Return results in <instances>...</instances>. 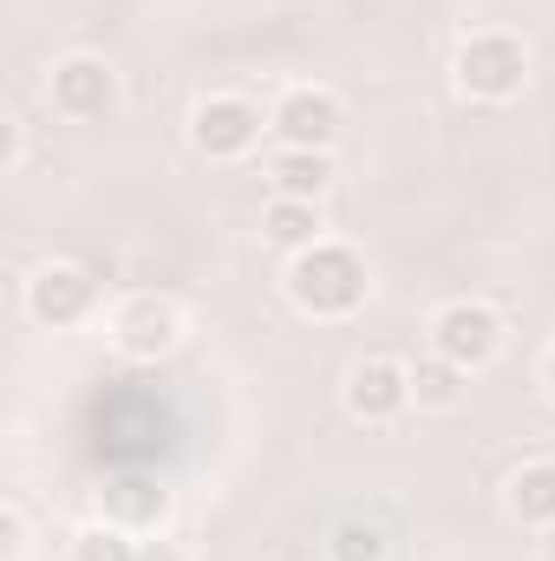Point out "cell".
I'll use <instances>...</instances> for the list:
<instances>
[{
	"label": "cell",
	"mask_w": 555,
	"mask_h": 561,
	"mask_svg": "<svg viewBox=\"0 0 555 561\" xmlns=\"http://www.w3.org/2000/svg\"><path fill=\"white\" fill-rule=\"evenodd\" d=\"M287 300H294V313H307V320H353L360 307H366V255L360 249H347V242H314V249H301V255H287Z\"/></svg>",
	"instance_id": "1"
},
{
	"label": "cell",
	"mask_w": 555,
	"mask_h": 561,
	"mask_svg": "<svg viewBox=\"0 0 555 561\" xmlns=\"http://www.w3.org/2000/svg\"><path fill=\"white\" fill-rule=\"evenodd\" d=\"M262 131H269V118H262V105H249L242 92H209V99L190 112V144H196V157H209V163H242V157H256V150H262Z\"/></svg>",
	"instance_id": "6"
},
{
	"label": "cell",
	"mask_w": 555,
	"mask_h": 561,
	"mask_svg": "<svg viewBox=\"0 0 555 561\" xmlns=\"http://www.w3.org/2000/svg\"><path fill=\"white\" fill-rule=\"evenodd\" d=\"M269 183L275 196H301V203H320L333 190V150H287L281 144L269 157Z\"/></svg>",
	"instance_id": "12"
},
{
	"label": "cell",
	"mask_w": 555,
	"mask_h": 561,
	"mask_svg": "<svg viewBox=\"0 0 555 561\" xmlns=\"http://www.w3.org/2000/svg\"><path fill=\"white\" fill-rule=\"evenodd\" d=\"M536 549H543V561H555V529H543V542H536Z\"/></svg>",
	"instance_id": "19"
},
{
	"label": "cell",
	"mask_w": 555,
	"mask_h": 561,
	"mask_svg": "<svg viewBox=\"0 0 555 561\" xmlns=\"http://www.w3.org/2000/svg\"><path fill=\"white\" fill-rule=\"evenodd\" d=\"M138 561H183L177 542H157V536H138Z\"/></svg>",
	"instance_id": "17"
},
{
	"label": "cell",
	"mask_w": 555,
	"mask_h": 561,
	"mask_svg": "<svg viewBox=\"0 0 555 561\" xmlns=\"http://www.w3.org/2000/svg\"><path fill=\"white\" fill-rule=\"evenodd\" d=\"M99 510H105V523H118V529H132V536H157L163 516H170V490H163L157 477H118V483L99 496Z\"/></svg>",
	"instance_id": "11"
},
{
	"label": "cell",
	"mask_w": 555,
	"mask_h": 561,
	"mask_svg": "<svg viewBox=\"0 0 555 561\" xmlns=\"http://www.w3.org/2000/svg\"><path fill=\"white\" fill-rule=\"evenodd\" d=\"M262 236H269V249H281V255H301V249L327 242V236H320V203L269 196V209H262Z\"/></svg>",
	"instance_id": "13"
},
{
	"label": "cell",
	"mask_w": 555,
	"mask_h": 561,
	"mask_svg": "<svg viewBox=\"0 0 555 561\" xmlns=\"http://www.w3.org/2000/svg\"><path fill=\"white\" fill-rule=\"evenodd\" d=\"M105 333H112V353H118V359L157 366V359H170V353L183 346L190 320H183V307H177L170 294H125V300L112 307Z\"/></svg>",
	"instance_id": "4"
},
{
	"label": "cell",
	"mask_w": 555,
	"mask_h": 561,
	"mask_svg": "<svg viewBox=\"0 0 555 561\" xmlns=\"http://www.w3.org/2000/svg\"><path fill=\"white\" fill-rule=\"evenodd\" d=\"M386 556H393V536L373 516H340L327 529V561H386Z\"/></svg>",
	"instance_id": "15"
},
{
	"label": "cell",
	"mask_w": 555,
	"mask_h": 561,
	"mask_svg": "<svg viewBox=\"0 0 555 561\" xmlns=\"http://www.w3.org/2000/svg\"><path fill=\"white\" fill-rule=\"evenodd\" d=\"M118 99H125V79H118V66L105 53H66L46 72V105L66 125H99V118L118 112Z\"/></svg>",
	"instance_id": "5"
},
{
	"label": "cell",
	"mask_w": 555,
	"mask_h": 561,
	"mask_svg": "<svg viewBox=\"0 0 555 561\" xmlns=\"http://www.w3.org/2000/svg\"><path fill=\"white\" fill-rule=\"evenodd\" d=\"M451 79L464 99L477 105H510L523 85H530V46L503 26H484V33H464L457 59H451Z\"/></svg>",
	"instance_id": "2"
},
{
	"label": "cell",
	"mask_w": 555,
	"mask_h": 561,
	"mask_svg": "<svg viewBox=\"0 0 555 561\" xmlns=\"http://www.w3.org/2000/svg\"><path fill=\"white\" fill-rule=\"evenodd\" d=\"M543 386H550V399H555V346H550V359H543Z\"/></svg>",
	"instance_id": "18"
},
{
	"label": "cell",
	"mask_w": 555,
	"mask_h": 561,
	"mask_svg": "<svg viewBox=\"0 0 555 561\" xmlns=\"http://www.w3.org/2000/svg\"><path fill=\"white\" fill-rule=\"evenodd\" d=\"M503 516H510L517 529H530V536L555 529V457H530V463L510 470V483H503Z\"/></svg>",
	"instance_id": "10"
},
{
	"label": "cell",
	"mask_w": 555,
	"mask_h": 561,
	"mask_svg": "<svg viewBox=\"0 0 555 561\" xmlns=\"http://www.w3.org/2000/svg\"><path fill=\"white\" fill-rule=\"evenodd\" d=\"M269 131L287 150H333L347 131V105L327 92V85H287L269 112Z\"/></svg>",
	"instance_id": "9"
},
{
	"label": "cell",
	"mask_w": 555,
	"mask_h": 561,
	"mask_svg": "<svg viewBox=\"0 0 555 561\" xmlns=\"http://www.w3.org/2000/svg\"><path fill=\"white\" fill-rule=\"evenodd\" d=\"M72 561H138V536L118 523H86L72 536Z\"/></svg>",
	"instance_id": "16"
},
{
	"label": "cell",
	"mask_w": 555,
	"mask_h": 561,
	"mask_svg": "<svg viewBox=\"0 0 555 561\" xmlns=\"http://www.w3.org/2000/svg\"><path fill=\"white\" fill-rule=\"evenodd\" d=\"M340 405L347 419L366 424V431H386L412 412V366L386 359V353H366L347 366V386H340Z\"/></svg>",
	"instance_id": "7"
},
{
	"label": "cell",
	"mask_w": 555,
	"mask_h": 561,
	"mask_svg": "<svg viewBox=\"0 0 555 561\" xmlns=\"http://www.w3.org/2000/svg\"><path fill=\"white\" fill-rule=\"evenodd\" d=\"M424 333H431V353L451 359V366H464V373L497 366L503 346H510V320H503L490 300H444Z\"/></svg>",
	"instance_id": "3"
},
{
	"label": "cell",
	"mask_w": 555,
	"mask_h": 561,
	"mask_svg": "<svg viewBox=\"0 0 555 561\" xmlns=\"http://www.w3.org/2000/svg\"><path fill=\"white\" fill-rule=\"evenodd\" d=\"M26 313H33L39 327H53V333L86 327V320L99 313V280H92V268H79V262H46V268H33V275H26Z\"/></svg>",
	"instance_id": "8"
},
{
	"label": "cell",
	"mask_w": 555,
	"mask_h": 561,
	"mask_svg": "<svg viewBox=\"0 0 555 561\" xmlns=\"http://www.w3.org/2000/svg\"><path fill=\"white\" fill-rule=\"evenodd\" d=\"M464 392H471V373H464V366H451V359H438V353L412 359V405L418 412H457Z\"/></svg>",
	"instance_id": "14"
}]
</instances>
